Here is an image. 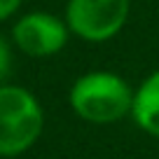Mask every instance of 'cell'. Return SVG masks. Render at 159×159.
<instances>
[{
	"mask_svg": "<svg viewBox=\"0 0 159 159\" xmlns=\"http://www.w3.org/2000/svg\"><path fill=\"white\" fill-rule=\"evenodd\" d=\"M70 108L91 124H112L131 112L134 89L124 77L108 70H94L75 80L70 87Z\"/></svg>",
	"mask_w": 159,
	"mask_h": 159,
	"instance_id": "6da1fadb",
	"label": "cell"
},
{
	"mask_svg": "<svg viewBox=\"0 0 159 159\" xmlns=\"http://www.w3.org/2000/svg\"><path fill=\"white\" fill-rule=\"evenodd\" d=\"M45 129V112L28 89L0 84V157H19L30 150Z\"/></svg>",
	"mask_w": 159,
	"mask_h": 159,
	"instance_id": "7a4b0ae2",
	"label": "cell"
},
{
	"mask_svg": "<svg viewBox=\"0 0 159 159\" xmlns=\"http://www.w3.org/2000/svg\"><path fill=\"white\" fill-rule=\"evenodd\" d=\"M131 0H68L66 24L87 42H105L124 28Z\"/></svg>",
	"mask_w": 159,
	"mask_h": 159,
	"instance_id": "3957f363",
	"label": "cell"
},
{
	"mask_svg": "<svg viewBox=\"0 0 159 159\" xmlns=\"http://www.w3.org/2000/svg\"><path fill=\"white\" fill-rule=\"evenodd\" d=\"M70 28L66 19L49 12H28L12 26V42L16 49L33 59L54 56L68 45Z\"/></svg>",
	"mask_w": 159,
	"mask_h": 159,
	"instance_id": "277c9868",
	"label": "cell"
},
{
	"mask_svg": "<svg viewBox=\"0 0 159 159\" xmlns=\"http://www.w3.org/2000/svg\"><path fill=\"white\" fill-rule=\"evenodd\" d=\"M131 117L145 134L159 138V70L148 75L134 91Z\"/></svg>",
	"mask_w": 159,
	"mask_h": 159,
	"instance_id": "5b68a950",
	"label": "cell"
},
{
	"mask_svg": "<svg viewBox=\"0 0 159 159\" xmlns=\"http://www.w3.org/2000/svg\"><path fill=\"white\" fill-rule=\"evenodd\" d=\"M10 73H12V47L7 38L0 33V84H7Z\"/></svg>",
	"mask_w": 159,
	"mask_h": 159,
	"instance_id": "8992f818",
	"label": "cell"
},
{
	"mask_svg": "<svg viewBox=\"0 0 159 159\" xmlns=\"http://www.w3.org/2000/svg\"><path fill=\"white\" fill-rule=\"evenodd\" d=\"M21 2H24V0H0V21L10 19V16L21 7Z\"/></svg>",
	"mask_w": 159,
	"mask_h": 159,
	"instance_id": "52a82bcc",
	"label": "cell"
}]
</instances>
